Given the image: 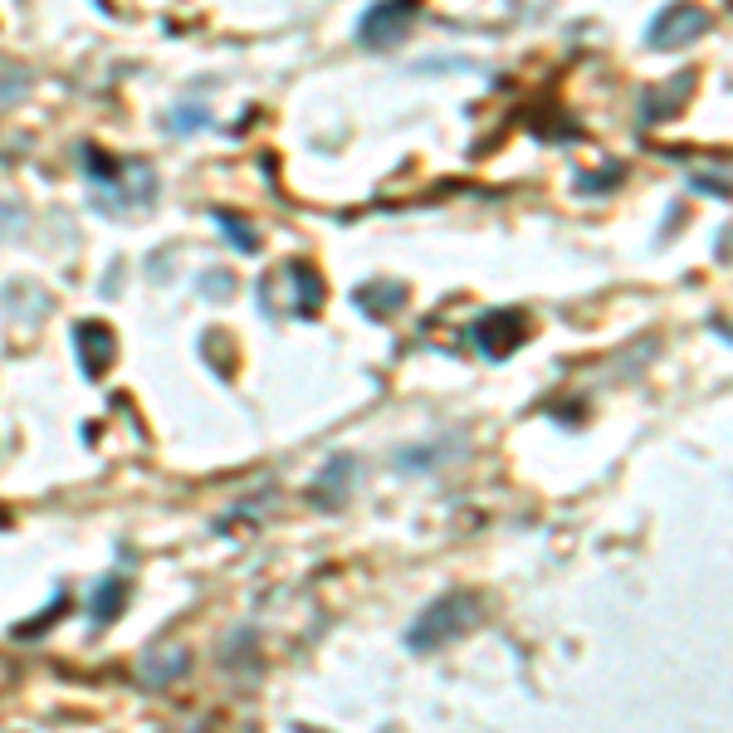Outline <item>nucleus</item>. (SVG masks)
<instances>
[{
  "label": "nucleus",
  "mask_w": 733,
  "mask_h": 733,
  "mask_svg": "<svg viewBox=\"0 0 733 733\" xmlns=\"http://www.w3.org/2000/svg\"><path fill=\"white\" fill-rule=\"evenodd\" d=\"M479 616H484V602L475 592H450V596H440V602H431L421 616H416L411 630H406V646H411L416 656L440 650V646H455L460 636H470V630L479 626Z\"/></svg>",
  "instance_id": "nucleus-1"
},
{
  "label": "nucleus",
  "mask_w": 733,
  "mask_h": 733,
  "mask_svg": "<svg viewBox=\"0 0 733 733\" xmlns=\"http://www.w3.org/2000/svg\"><path fill=\"white\" fill-rule=\"evenodd\" d=\"M470 343H475L489 363H504L514 347L528 343V323H524V313H514V309H494L470 328Z\"/></svg>",
  "instance_id": "nucleus-2"
},
{
  "label": "nucleus",
  "mask_w": 733,
  "mask_h": 733,
  "mask_svg": "<svg viewBox=\"0 0 733 733\" xmlns=\"http://www.w3.org/2000/svg\"><path fill=\"white\" fill-rule=\"evenodd\" d=\"M709 30V15L699 6H675V10H665V15L650 25V44L656 50H675V44H690V40H699Z\"/></svg>",
  "instance_id": "nucleus-3"
},
{
  "label": "nucleus",
  "mask_w": 733,
  "mask_h": 733,
  "mask_svg": "<svg viewBox=\"0 0 733 733\" xmlns=\"http://www.w3.org/2000/svg\"><path fill=\"white\" fill-rule=\"evenodd\" d=\"M78 337V363H84L88 377H104L112 367V357H118V337H112L108 323H78L74 328Z\"/></svg>",
  "instance_id": "nucleus-4"
},
{
  "label": "nucleus",
  "mask_w": 733,
  "mask_h": 733,
  "mask_svg": "<svg viewBox=\"0 0 733 733\" xmlns=\"http://www.w3.org/2000/svg\"><path fill=\"white\" fill-rule=\"evenodd\" d=\"M416 15V0H387V6L367 10L363 20V40L367 44H391L397 35H406V20Z\"/></svg>",
  "instance_id": "nucleus-5"
},
{
  "label": "nucleus",
  "mask_w": 733,
  "mask_h": 733,
  "mask_svg": "<svg viewBox=\"0 0 733 733\" xmlns=\"http://www.w3.org/2000/svg\"><path fill=\"white\" fill-rule=\"evenodd\" d=\"M401 303H406V289L391 284V279H377V284L357 289V309H363L367 319H387V313H397Z\"/></svg>",
  "instance_id": "nucleus-6"
},
{
  "label": "nucleus",
  "mask_w": 733,
  "mask_h": 733,
  "mask_svg": "<svg viewBox=\"0 0 733 733\" xmlns=\"http://www.w3.org/2000/svg\"><path fill=\"white\" fill-rule=\"evenodd\" d=\"M289 279L299 284V313H319L323 303V279L309 265H289Z\"/></svg>",
  "instance_id": "nucleus-7"
},
{
  "label": "nucleus",
  "mask_w": 733,
  "mask_h": 733,
  "mask_svg": "<svg viewBox=\"0 0 733 733\" xmlns=\"http://www.w3.org/2000/svg\"><path fill=\"white\" fill-rule=\"evenodd\" d=\"M118 606H122V578H104V582H98V592H94V616H98V622H112Z\"/></svg>",
  "instance_id": "nucleus-8"
},
{
  "label": "nucleus",
  "mask_w": 733,
  "mask_h": 733,
  "mask_svg": "<svg viewBox=\"0 0 733 733\" xmlns=\"http://www.w3.org/2000/svg\"><path fill=\"white\" fill-rule=\"evenodd\" d=\"M216 220H220V230L230 235V245H235V250H250V255L259 250V235L250 230V225H240V216H225V211H220Z\"/></svg>",
  "instance_id": "nucleus-9"
},
{
  "label": "nucleus",
  "mask_w": 733,
  "mask_h": 733,
  "mask_svg": "<svg viewBox=\"0 0 733 733\" xmlns=\"http://www.w3.org/2000/svg\"><path fill=\"white\" fill-rule=\"evenodd\" d=\"M186 670V656L176 650L172 660H147V685H157V680H172V675H182Z\"/></svg>",
  "instance_id": "nucleus-10"
},
{
  "label": "nucleus",
  "mask_w": 733,
  "mask_h": 733,
  "mask_svg": "<svg viewBox=\"0 0 733 733\" xmlns=\"http://www.w3.org/2000/svg\"><path fill=\"white\" fill-rule=\"evenodd\" d=\"M230 289H235V279H230V274H220V269H216V274H206V279H201V293H211L216 303H220Z\"/></svg>",
  "instance_id": "nucleus-11"
}]
</instances>
